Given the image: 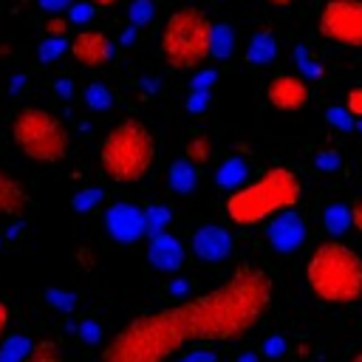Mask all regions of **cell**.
I'll list each match as a JSON object with an SVG mask.
<instances>
[{"label":"cell","mask_w":362,"mask_h":362,"mask_svg":"<svg viewBox=\"0 0 362 362\" xmlns=\"http://www.w3.org/2000/svg\"><path fill=\"white\" fill-rule=\"evenodd\" d=\"M31 209V198L25 192V187L0 167V215L3 218H23Z\"/></svg>","instance_id":"cell-14"},{"label":"cell","mask_w":362,"mask_h":362,"mask_svg":"<svg viewBox=\"0 0 362 362\" xmlns=\"http://www.w3.org/2000/svg\"><path fill=\"white\" fill-rule=\"evenodd\" d=\"M272 291V277L260 266H238L206 294L133 317L107 339L99 362H170L189 345L238 339L266 314Z\"/></svg>","instance_id":"cell-1"},{"label":"cell","mask_w":362,"mask_h":362,"mask_svg":"<svg viewBox=\"0 0 362 362\" xmlns=\"http://www.w3.org/2000/svg\"><path fill=\"white\" fill-rule=\"evenodd\" d=\"M325 119L331 122V124H339V127H354V119L345 113V110H339V107H328V113H325Z\"/></svg>","instance_id":"cell-32"},{"label":"cell","mask_w":362,"mask_h":362,"mask_svg":"<svg viewBox=\"0 0 362 362\" xmlns=\"http://www.w3.org/2000/svg\"><path fill=\"white\" fill-rule=\"evenodd\" d=\"M40 6H42L45 11H62V8L71 6V0H40Z\"/></svg>","instance_id":"cell-36"},{"label":"cell","mask_w":362,"mask_h":362,"mask_svg":"<svg viewBox=\"0 0 362 362\" xmlns=\"http://www.w3.org/2000/svg\"><path fill=\"white\" fill-rule=\"evenodd\" d=\"M54 88L59 90V96H71V90H74V85H71V79H59V82H57Z\"/></svg>","instance_id":"cell-42"},{"label":"cell","mask_w":362,"mask_h":362,"mask_svg":"<svg viewBox=\"0 0 362 362\" xmlns=\"http://www.w3.org/2000/svg\"><path fill=\"white\" fill-rule=\"evenodd\" d=\"M28 348H31V342L25 337H20V334L6 337L3 345H0V362H20Z\"/></svg>","instance_id":"cell-24"},{"label":"cell","mask_w":362,"mask_h":362,"mask_svg":"<svg viewBox=\"0 0 362 362\" xmlns=\"http://www.w3.org/2000/svg\"><path fill=\"white\" fill-rule=\"evenodd\" d=\"M348 212H351V226H354L356 232H362V201H356Z\"/></svg>","instance_id":"cell-35"},{"label":"cell","mask_w":362,"mask_h":362,"mask_svg":"<svg viewBox=\"0 0 362 362\" xmlns=\"http://www.w3.org/2000/svg\"><path fill=\"white\" fill-rule=\"evenodd\" d=\"M206 105H209V93L189 90V99H187V110H189V113H204Z\"/></svg>","instance_id":"cell-30"},{"label":"cell","mask_w":362,"mask_h":362,"mask_svg":"<svg viewBox=\"0 0 362 362\" xmlns=\"http://www.w3.org/2000/svg\"><path fill=\"white\" fill-rule=\"evenodd\" d=\"M68 48H71L74 59L82 62V65H88V68H102V65H107L110 57H113V42H110V37L102 34V31H96V28H82V31L71 40Z\"/></svg>","instance_id":"cell-9"},{"label":"cell","mask_w":362,"mask_h":362,"mask_svg":"<svg viewBox=\"0 0 362 362\" xmlns=\"http://www.w3.org/2000/svg\"><path fill=\"white\" fill-rule=\"evenodd\" d=\"M356 127H359V133H362V119H359V122H356Z\"/></svg>","instance_id":"cell-47"},{"label":"cell","mask_w":362,"mask_h":362,"mask_svg":"<svg viewBox=\"0 0 362 362\" xmlns=\"http://www.w3.org/2000/svg\"><path fill=\"white\" fill-rule=\"evenodd\" d=\"M212 20L198 6L175 8L161 28V57L170 68H195L209 57Z\"/></svg>","instance_id":"cell-5"},{"label":"cell","mask_w":362,"mask_h":362,"mask_svg":"<svg viewBox=\"0 0 362 362\" xmlns=\"http://www.w3.org/2000/svg\"><path fill=\"white\" fill-rule=\"evenodd\" d=\"M6 328H8V308H6V303L0 300V345H3V339H6Z\"/></svg>","instance_id":"cell-39"},{"label":"cell","mask_w":362,"mask_h":362,"mask_svg":"<svg viewBox=\"0 0 362 362\" xmlns=\"http://www.w3.org/2000/svg\"><path fill=\"white\" fill-rule=\"evenodd\" d=\"M51 303H59V305H65V308H68V305L74 303V297H71L68 291H51Z\"/></svg>","instance_id":"cell-40"},{"label":"cell","mask_w":362,"mask_h":362,"mask_svg":"<svg viewBox=\"0 0 362 362\" xmlns=\"http://www.w3.org/2000/svg\"><path fill=\"white\" fill-rule=\"evenodd\" d=\"M0 243H3V238H0Z\"/></svg>","instance_id":"cell-48"},{"label":"cell","mask_w":362,"mask_h":362,"mask_svg":"<svg viewBox=\"0 0 362 362\" xmlns=\"http://www.w3.org/2000/svg\"><path fill=\"white\" fill-rule=\"evenodd\" d=\"M266 235L277 252H294L305 240V223L294 209H286V212H277L272 218Z\"/></svg>","instance_id":"cell-12"},{"label":"cell","mask_w":362,"mask_h":362,"mask_svg":"<svg viewBox=\"0 0 362 362\" xmlns=\"http://www.w3.org/2000/svg\"><path fill=\"white\" fill-rule=\"evenodd\" d=\"M317 25L325 40L345 48H362V0H325Z\"/></svg>","instance_id":"cell-7"},{"label":"cell","mask_w":362,"mask_h":362,"mask_svg":"<svg viewBox=\"0 0 362 362\" xmlns=\"http://www.w3.org/2000/svg\"><path fill=\"white\" fill-rule=\"evenodd\" d=\"M322 223H325V229H328L331 235H342V232H348V229H351V212H348V206H342V204H331V206H325V212H322Z\"/></svg>","instance_id":"cell-20"},{"label":"cell","mask_w":362,"mask_h":362,"mask_svg":"<svg viewBox=\"0 0 362 362\" xmlns=\"http://www.w3.org/2000/svg\"><path fill=\"white\" fill-rule=\"evenodd\" d=\"M277 57V37L272 31H257L249 40L246 48V62L249 65H269Z\"/></svg>","instance_id":"cell-15"},{"label":"cell","mask_w":362,"mask_h":362,"mask_svg":"<svg viewBox=\"0 0 362 362\" xmlns=\"http://www.w3.org/2000/svg\"><path fill=\"white\" fill-rule=\"evenodd\" d=\"M20 362H62V351L54 339H40V342H31V348Z\"/></svg>","instance_id":"cell-19"},{"label":"cell","mask_w":362,"mask_h":362,"mask_svg":"<svg viewBox=\"0 0 362 362\" xmlns=\"http://www.w3.org/2000/svg\"><path fill=\"white\" fill-rule=\"evenodd\" d=\"M85 105L90 107V110H107L110 105H113V93H110V88L107 85H102V82H90L88 88H85Z\"/></svg>","instance_id":"cell-23"},{"label":"cell","mask_w":362,"mask_h":362,"mask_svg":"<svg viewBox=\"0 0 362 362\" xmlns=\"http://www.w3.org/2000/svg\"><path fill=\"white\" fill-rule=\"evenodd\" d=\"M308 85L294 76V74H277L269 85H266V99L274 110H283V113H294V110H303L308 105Z\"/></svg>","instance_id":"cell-8"},{"label":"cell","mask_w":362,"mask_h":362,"mask_svg":"<svg viewBox=\"0 0 362 362\" xmlns=\"http://www.w3.org/2000/svg\"><path fill=\"white\" fill-rule=\"evenodd\" d=\"M263 351H266L269 356H274V354H280V351H283V339H280V337H269V342L263 345Z\"/></svg>","instance_id":"cell-37"},{"label":"cell","mask_w":362,"mask_h":362,"mask_svg":"<svg viewBox=\"0 0 362 362\" xmlns=\"http://www.w3.org/2000/svg\"><path fill=\"white\" fill-rule=\"evenodd\" d=\"M235 51V31L226 23H212L209 31V57L215 59H226Z\"/></svg>","instance_id":"cell-16"},{"label":"cell","mask_w":362,"mask_h":362,"mask_svg":"<svg viewBox=\"0 0 362 362\" xmlns=\"http://www.w3.org/2000/svg\"><path fill=\"white\" fill-rule=\"evenodd\" d=\"M105 226H107V235L119 243H136L139 238L147 235L144 232V215L133 204H113L105 212Z\"/></svg>","instance_id":"cell-10"},{"label":"cell","mask_w":362,"mask_h":362,"mask_svg":"<svg viewBox=\"0 0 362 362\" xmlns=\"http://www.w3.org/2000/svg\"><path fill=\"white\" fill-rule=\"evenodd\" d=\"M215 71L209 68V71H204V74H198L195 79H192V90H201V93H209L212 90V82H215Z\"/></svg>","instance_id":"cell-31"},{"label":"cell","mask_w":362,"mask_h":362,"mask_svg":"<svg viewBox=\"0 0 362 362\" xmlns=\"http://www.w3.org/2000/svg\"><path fill=\"white\" fill-rule=\"evenodd\" d=\"M184 158L192 164V167H201V164H206L209 158H212V141L206 139V136H192L189 141H187V147H184Z\"/></svg>","instance_id":"cell-21"},{"label":"cell","mask_w":362,"mask_h":362,"mask_svg":"<svg viewBox=\"0 0 362 362\" xmlns=\"http://www.w3.org/2000/svg\"><path fill=\"white\" fill-rule=\"evenodd\" d=\"M99 201H102V189H82V192L74 195V209L88 212V209H93Z\"/></svg>","instance_id":"cell-27"},{"label":"cell","mask_w":362,"mask_h":362,"mask_svg":"<svg viewBox=\"0 0 362 362\" xmlns=\"http://www.w3.org/2000/svg\"><path fill=\"white\" fill-rule=\"evenodd\" d=\"M215 181H218V187H240V181H246V164H243V158H238V156L226 158L221 164Z\"/></svg>","instance_id":"cell-18"},{"label":"cell","mask_w":362,"mask_h":362,"mask_svg":"<svg viewBox=\"0 0 362 362\" xmlns=\"http://www.w3.org/2000/svg\"><path fill=\"white\" fill-rule=\"evenodd\" d=\"M156 158V141L144 122L122 119L113 124L99 147L102 173L116 184H136L141 181Z\"/></svg>","instance_id":"cell-4"},{"label":"cell","mask_w":362,"mask_h":362,"mask_svg":"<svg viewBox=\"0 0 362 362\" xmlns=\"http://www.w3.org/2000/svg\"><path fill=\"white\" fill-rule=\"evenodd\" d=\"M82 337H85L88 342H96V337H99V328H96V325H90V322H85V325H82Z\"/></svg>","instance_id":"cell-41"},{"label":"cell","mask_w":362,"mask_h":362,"mask_svg":"<svg viewBox=\"0 0 362 362\" xmlns=\"http://www.w3.org/2000/svg\"><path fill=\"white\" fill-rule=\"evenodd\" d=\"M345 113L351 119H362V85L351 88L348 96H345Z\"/></svg>","instance_id":"cell-28"},{"label":"cell","mask_w":362,"mask_h":362,"mask_svg":"<svg viewBox=\"0 0 362 362\" xmlns=\"http://www.w3.org/2000/svg\"><path fill=\"white\" fill-rule=\"evenodd\" d=\"M71 23H88L93 17V6L85 0V3H71Z\"/></svg>","instance_id":"cell-29"},{"label":"cell","mask_w":362,"mask_h":362,"mask_svg":"<svg viewBox=\"0 0 362 362\" xmlns=\"http://www.w3.org/2000/svg\"><path fill=\"white\" fill-rule=\"evenodd\" d=\"M93 8H110V6H116L119 0H88Z\"/></svg>","instance_id":"cell-43"},{"label":"cell","mask_w":362,"mask_h":362,"mask_svg":"<svg viewBox=\"0 0 362 362\" xmlns=\"http://www.w3.org/2000/svg\"><path fill=\"white\" fill-rule=\"evenodd\" d=\"M269 6H274V8H286V6H291L294 0H266Z\"/></svg>","instance_id":"cell-44"},{"label":"cell","mask_w":362,"mask_h":362,"mask_svg":"<svg viewBox=\"0 0 362 362\" xmlns=\"http://www.w3.org/2000/svg\"><path fill=\"white\" fill-rule=\"evenodd\" d=\"M65 31H68V20H59V17L48 20V25H45L48 37H65Z\"/></svg>","instance_id":"cell-34"},{"label":"cell","mask_w":362,"mask_h":362,"mask_svg":"<svg viewBox=\"0 0 362 362\" xmlns=\"http://www.w3.org/2000/svg\"><path fill=\"white\" fill-rule=\"evenodd\" d=\"M65 45H68V40H65V37H45L37 54H40V59H42V62H48V59H57V57L65 51Z\"/></svg>","instance_id":"cell-25"},{"label":"cell","mask_w":362,"mask_h":362,"mask_svg":"<svg viewBox=\"0 0 362 362\" xmlns=\"http://www.w3.org/2000/svg\"><path fill=\"white\" fill-rule=\"evenodd\" d=\"M147 260L161 269V272H178L181 263H184V246L178 238H173L170 232H158L150 238V246H147Z\"/></svg>","instance_id":"cell-13"},{"label":"cell","mask_w":362,"mask_h":362,"mask_svg":"<svg viewBox=\"0 0 362 362\" xmlns=\"http://www.w3.org/2000/svg\"><path fill=\"white\" fill-rule=\"evenodd\" d=\"M303 195V181L288 167H272L257 181L238 187L226 198V218L238 226H252L277 212L291 209Z\"/></svg>","instance_id":"cell-2"},{"label":"cell","mask_w":362,"mask_h":362,"mask_svg":"<svg viewBox=\"0 0 362 362\" xmlns=\"http://www.w3.org/2000/svg\"><path fill=\"white\" fill-rule=\"evenodd\" d=\"M317 167H320V170H337V167H339V153H334V150L317 153Z\"/></svg>","instance_id":"cell-33"},{"label":"cell","mask_w":362,"mask_h":362,"mask_svg":"<svg viewBox=\"0 0 362 362\" xmlns=\"http://www.w3.org/2000/svg\"><path fill=\"white\" fill-rule=\"evenodd\" d=\"M141 215H144V232H150V235L164 232L170 223V209L164 204H150L141 209Z\"/></svg>","instance_id":"cell-22"},{"label":"cell","mask_w":362,"mask_h":362,"mask_svg":"<svg viewBox=\"0 0 362 362\" xmlns=\"http://www.w3.org/2000/svg\"><path fill=\"white\" fill-rule=\"evenodd\" d=\"M212 359H215V354H212V351H198V354L184 356L181 362H212Z\"/></svg>","instance_id":"cell-38"},{"label":"cell","mask_w":362,"mask_h":362,"mask_svg":"<svg viewBox=\"0 0 362 362\" xmlns=\"http://www.w3.org/2000/svg\"><path fill=\"white\" fill-rule=\"evenodd\" d=\"M240 362H257V356L255 354H246V356H240Z\"/></svg>","instance_id":"cell-45"},{"label":"cell","mask_w":362,"mask_h":362,"mask_svg":"<svg viewBox=\"0 0 362 362\" xmlns=\"http://www.w3.org/2000/svg\"><path fill=\"white\" fill-rule=\"evenodd\" d=\"M192 252L195 257L201 260H209V263H221L232 255V235L223 229V226H215V223H204L201 229L192 232Z\"/></svg>","instance_id":"cell-11"},{"label":"cell","mask_w":362,"mask_h":362,"mask_svg":"<svg viewBox=\"0 0 362 362\" xmlns=\"http://www.w3.org/2000/svg\"><path fill=\"white\" fill-rule=\"evenodd\" d=\"M351 362H362V354H356V356H354V359H351Z\"/></svg>","instance_id":"cell-46"},{"label":"cell","mask_w":362,"mask_h":362,"mask_svg":"<svg viewBox=\"0 0 362 362\" xmlns=\"http://www.w3.org/2000/svg\"><path fill=\"white\" fill-rule=\"evenodd\" d=\"M305 280L317 300L351 305L362 300V257L339 240L320 243L305 263Z\"/></svg>","instance_id":"cell-3"},{"label":"cell","mask_w":362,"mask_h":362,"mask_svg":"<svg viewBox=\"0 0 362 362\" xmlns=\"http://www.w3.org/2000/svg\"><path fill=\"white\" fill-rule=\"evenodd\" d=\"M195 181H198V173H195V167L187 158H178V161L170 164V187L175 192H181V195L192 192L195 189Z\"/></svg>","instance_id":"cell-17"},{"label":"cell","mask_w":362,"mask_h":362,"mask_svg":"<svg viewBox=\"0 0 362 362\" xmlns=\"http://www.w3.org/2000/svg\"><path fill=\"white\" fill-rule=\"evenodd\" d=\"M14 147L37 164H59L68 156L71 139L65 124L45 107L25 105L11 122Z\"/></svg>","instance_id":"cell-6"},{"label":"cell","mask_w":362,"mask_h":362,"mask_svg":"<svg viewBox=\"0 0 362 362\" xmlns=\"http://www.w3.org/2000/svg\"><path fill=\"white\" fill-rule=\"evenodd\" d=\"M150 20H153V3L150 0H136L130 6V23H133V28L147 25Z\"/></svg>","instance_id":"cell-26"}]
</instances>
